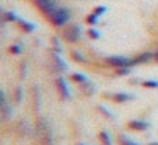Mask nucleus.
<instances>
[{
	"mask_svg": "<svg viewBox=\"0 0 158 145\" xmlns=\"http://www.w3.org/2000/svg\"><path fill=\"white\" fill-rule=\"evenodd\" d=\"M46 21H48L53 28L61 29V28H65L66 24H70V21H72V11H70L68 7L58 5V7L46 17Z\"/></svg>",
	"mask_w": 158,
	"mask_h": 145,
	"instance_id": "f257e3e1",
	"label": "nucleus"
},
{
	"mask_svg": "<svg viewBox=\"0 0 158 145\" xmlns=\"http://www.w3.org/2000/svg\"><path fill=\"white\" fill-rule=\"evenodd\" d=\"M61 39L68 45H75L82 39V28L75 22H70L65 28H61Z\"/></svg>",
	"mask_w": 158,
	"mask_h": 145,
	"instance_id": "f03ea898",
	"label": "nucleus"
},
{
	"mask_svg": "<svg viewBox=\"0 0 158 145\" xmlns=\"http://www.w3.org/2000/svg\"><path fill=\"white\" fill-rule=\"evenodd\" d=\"M106 63L112 68H123V67H133V58L123 55H112L106 58Z\"/></svg>",
	"mask_w": 158,
	"mask_h": 145,
	"instance_id": "7ed1b4c3",
	"label": "nucleus"
},
{
	"mask_svg": "<svg viewBox=\"0 0 158 145\" xmlns=\"http://www.w3.org/2000/svg\"><path fill=\"white\" fill-rule=\"evenodd\" d=\"M32 2H34V5L38 7V11L41 12L44 17H48V15L58 7L56 0H32Z\"/></svg>",
	"mask_w": 158,
	"mask_h": 145,
	"instance_id": "20e7f679",
	"label": "nucleus"
},
{
	"mask_svg": "<svg viewBox=\"0 0 158 145\" xmlns=\"http://www.w3.org/2000/svg\"><path fill=\"white\" fill-rule=\"evenodd\" d=\"M55 86H56V90H58L60 97H61L63 101H68L70 97H72V92H70V87H68V84H66L65 77H61V75L56 77Z\"/></svg>",
	"mask_w": 158,
	"mask_h": 145,
	"instance_id": "39448f33",
	"label": "nucleus"
},
{
	"mask_svg": "<svg viewBox=\"0 0 158 145\" xmlns=\"http://www.w3.org/2000/svg\"><path fill=\"white\" fill-rule=\"evenodd\" d=\"M51 65H53V70H55L56 73H63L68 70V67H66V63L63 62V58L60 56V53H51Z\"/></svg>",
	"mask_w": 158,
	"mask_h": 145,
	"instance_id": "423d86ee",
	"label": "nucleus"
},
{
	"mask_svg": "<svg viewBox=\"0 0 158 145\" xmlns=\"http://www.w3.org/2000/svg\"><path fill=\"white\" fill-rule=\"evenodd\" d=\"M150 62H153V53L151 51H143V53H139V55L133 56V67L146 65V63H150Z\"/></svg>",
	"mask_w": 158,
	"mask_h": 145,
	"instance_id": "0eeeda50",
	"label": "nucleus"
},
{
	"mask_svg": "<svg viewBox=\"0 0 158 145\" xmlns=\"http://www.w3.org/2000/svg\"><path fill=\"white\" fill-rule=\"evenodd\" d=\"M127 126L134 131H146L150 128V123L143 120H131V121H127Z\"/></svg>",
	"mask_w": 158,
	"mask_h": 145,
	"instance_id": "6e6552de",
	"label": "nucleus"
},
{
	"mask_svg": "<svg viewBox=\"0 0 158 145\" xmlns=\"http://www.w3.org/2000/svg\"><path fill=\"white\" fill-rule=\"evenodd\" d=\"M15 26H17L19 31L24 33V34H31V33L34 31V24H31V22L24 21V19H21V17H19V21L15 22Z\"/></svg>",
	"mask_w": 158,
	"mask_h": 145,
	"instance_id": "1a4fd4ad",
	"label": "nucleus"
},
{
	"mask_svg": "<svg viewBox=\"0 0 158 145\" xmlns=\"http://www.w3.org/2000/svg\"><path fill=\"white\" fill-rule=\"evenodd\" d=\"M110 99L114 103H127V101L133 99V96L127 92H114V94H110Z\"/></svg>",
	"mask_w": 158,
	"mask_h": 145,
	"instance_id": "9d476101",
	"label": "nucleus"
},
{
	"mask_svg": "<svg viewBox=\"0 0 158 145\" xmlns=\"http://www.w3.org/2000/svg\"><path fill=\"white\" fill-rule=\"evenodd\" d=\"M70 56H72L77 63H82V65H85V63L89 62V60H87V56L83 55L82 51H78V50H72V51H70Z\"/></svg>",
	"mask_w": 158,
	"mask_h": 145,
	"instance_id": "9b49d317",
	"label": "nucleus"
},
{
	"mask_svg": "<svg viewBox=\"0 0 158 145\" xmlns=\"http://www.w3.org/2000/svg\"><path fill=\"white\" fill-rule=\"evenodd\" d=\"M78 87H80V90H82L87 97L94 96V92H95V87H94L92 82H85V84H82V86H78Z\"/></svg>",
	"mask_w": 158,
	"mask_h": 145,
	"instance_id": "f8f14e48",
	"label": "nucleus"
},
{
	"mask_svg": "<svg viewBox=\"0 0 158 145\" xmlns=\"http://www.w3.org/2000/svg\"><path fill=\"white\" fill-rule=\"evenodd\" d=\"M99 140L102 145H112V137L109 135L107 130H100L99 131Z\"/></svg>",
	"mask_w": 158,
	"mask_h": 145,
	"instance_id": "ddd939ff",
	"label": "nucleus"
},
{
	"mask_svg": "<svg viewBox=\"0 0 158 145\" xmlns=\"http://www.w3.org/2000/svg\"><path fill=\"white\" fill-rule=\"evenodd\" d=\"M70 80H72V82H75V84H78V86H82V84L89 82V79H87L83 73H78V72H73L72 75H70Z\"/></svg>",
	"mask_w": 158,
	"mask_h": 145,
	"instance_id": "4468645a",
	"label": "nucleus"
},
{
	"mask_svg": "<svg viewBox=\"0 0 158 145\" xmlns=\"http://www.w3.org/2000/svg\"><path fill=\"white\" fill-rule=\"evenodd\" d=\"M2 19H4L5 22H17V21H19V15L15 14V12L5 11L4 14H2Z\"/></svg>",
	"mask_w": 158,
	"mask_h": 145,
	"instance_id": "2eb2a0df",
	"label": "nucleus"
},
{
	"mask_svg": "<svg viewBox=\"0 0 158 145\" xmlns=\"http://www.w3.org/2000/svg\"><path fill=\"white\" fill-rule=\"evenodd\" d=\"M85 24L90 26V28H94V26L99 24V15H95L94 12H90L89 15H85Z\"/></svg>",
	"mask_w": 158,
	"mask_h": 145,
	"instance_id": "dca6fc26",
	"label": "nucleus"
},
{
	"mask_svg": "<svg viewBox=\"0 0 158 145\" xmlns=\"http://www.w3.org/2000/svg\"><path fill=\"white\" fill-rule=\"evenodd\" d=\"M117 140H119L121 145H141V143H138V142H134L133 138L126 137V135H119V137H117Z\"/></svg>",
	"mask_w": 158,
	"mask_h": 145,
	"instance_id": "f3484780",
	"label": "nucleus"
},
{
	"mask_svg": "<svg viewBox=\"0 0 158 145\" xmlns=\"http://www.w3.org/2000/svg\"><path fill=\"white\" fill-rule=\"evenodd\" d=\"M85 34L89 36L90 39H94V41H95V39H99V38H100V33L97 31L95 28H89V29H87V31H85Z\"/></svg>",
	"mask_w": 158,
	"mask_h": 145,
	"instance_id": "a211bd4d",
	"label": "nucleus"
},
{
	"mask_svg": "<svg viewBox=\"0 0 158 145\" xmlns=\"http://www.w3.org/2000/svg\"><path fill=\"white\" fill-rule=\"evenodd\" d=\"M9 53H10V55H21V53H22V46L19 45V43L10 45V46H9Z\"/></svg>",
	"mask_w": 158,
	"mask_h": 145,
	"instance_id": "6ab92c4d",
	"label": "nucleus"
},
{
	"mask_svg": "<svg viewBox=\"0 0 158 145\" xmlns=\"http://www.w3.org/2000/svg\"><path fill=\"white\" fill-rule=\"evenodd\" d=\"M51 43H53V51L55 53H61V45H60V39L56 36L51 38Z\"/></svg>",
	"mask_w": 158,
	"mask_h": 145,
	"instance_id": "aec40b11",
	"label": "nucleus"
},
{
	"mask_svg": "<svg viewBox=\"0 0 158 145\" xmlns=\"http://www.w3.org/2000/svg\"><path fill=\"white\" fill-rule=\"evenodd\" d=\"M143 87H146V89H158V80H144Z\"/></svg>",
	"mask_w": 158,
	"mask_h": 145,
	"instance_id": "412c9836",
	"label": "nucleus"
},
{
	"mask_svg": "<svg viewBox=\"0 0 158 145\" xmlns=\"http://www.w3.org/2000/svg\"><path fill=\"white\" fill-rule=\"evenodd\" d=\"M117 72H116V75H119V77H124V75H129L131 73V67H123V68H116Z\"/></svg>",
	"mask_w": 158,
	"mask_h": 145,
	"instance_id": "4be33fe9",
	"label": "nucleus"
},
{
	"mask_svg": "<svg viewBox=\"0 0 158 145\" xmlns=\"http://www.w3.org/2000/svg\"><path fill=\"white\" fill-rule=\"evenodd\" d=\"M97 109H99V111H102V114H104V116H107L109 120H112V118H114V114H110V111L107 109L106 106H102V104H99V106H97Z\"/></svg>",
	"mask_w": 158,
	"mask_h": 145,
	"instance_id": "5701e85b",
	"label": "nucleus"
},
{
	"mask_svg": "<svg viewBox=\"0 0 158 145\" xmlns=\"http://www.w3.org/2000/svg\"><path fill=\"white\" fill-rule=\"evenodd\" d=\"M106 11H107V7H104V5H97V7H94V14H95V15H99V17H100V15H102V14H106Z\"/></svg>",
	"mask_w": 158,
	"mask_h": 145,
	"instance_id": "b1692460",
	"label": "nucleus"
},
{
	"mask_svg": "<svg viewBox=\"0 0 158 145\" xmlns=\"http://www.w3.org/2000/svg\"><path fill=\"white\" fill-rule=\"evenodd\" d=\"M21 99H22V89L17 87V90H15V101H21Z\"/></svg>",
	"mask_w": 158,
	"mask_h": 145,
	"instance_id": "393cba45",
	"label": "nucleus"
},
{
	"mask_svg": "<svg viewBox=\"0 0 158 145\" xmlns=\"http://www.w3.org/2000/svg\"><path fill=\"white\" fill-rule=\"evenodd\" d=\"M153 62H156V63H158V50L153 53Z\"/></svg>",
	"mask_w": 158,
	"mask_h": 145,
	"instance_id": "a878e982",
	"label": "nucleus"
},
{
	"mask_svg": "<svg viewBox=\"0 0 158 145\" xmlns=\"http://www.w3.org/2000/svg\"><path fill=\"white\" fill-rule=\"evenodd\" d=\"M148 145H158V142H150Z\"/></svg>",
	"mask_w": 158,
	"mask_h": 145,
	"instance_id": "bb28decb",
	"label": "nucleus"
}]
</instances>
